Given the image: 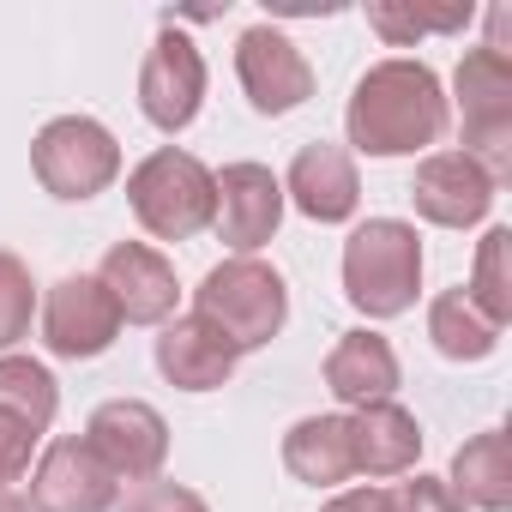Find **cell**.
<instances>
[{
	"label": "cell",
	"instance_id": "cell-7",
	"mask_svg": "<svg viewBox=\"0 0 512 512\" xmlns=\"http://www.w3.org/2000/svg\"><path fill=\"white\" fill-rule=\"evenodd\" d=\"M199 103H205V55L187 31L163 25L139 67V109L157 133H181V127H193Z\"/></svg>",
	"mask_w": 512,
	"mask_h": 512
},
{
	"label": "cell",
	"instance_id": "cell-19",
	"mask_svg": "<svg viewBox=\"0 0 512 512\" xmlns=\"http://www.w3.org/2000/svg\"><path fill=\"white\" fill-rule=\"evenodd\" d=\"M452 500L464 512H506L512 506V452H506V428H482L476 440H464L452 452V476H446Z\"/></svg>",
	"mask_w": 512,
	"mask_h": 512
},
{
	"label": "cell",
	"instance_id": "cell-24",
	"mask_svg": "<svg viewBox=\"0 0 512 512\" xmlns=\"http://www.w3.org/2000/svg\"><path fill=\"white\" fill-rule=\"evenodd\" d=\"M368 25L392 43V49H410L416 37H452L470 25V7H440V13H422V7H398V0H374L368 7Z\"/></svg>",
	"mask_w": 512,
	"mask_h": 512
},
{
	"label": "cell",
	"instance_id": "cell-30",
	"mask_svg": "<svg viewBox=\"0 0 512 512\" xmlns=\"http://www.w3.org/2000/svg\"><path fill=\"white\" fill-rule=\"evenodd\" d=\"M0 512H31V500L19 488H0Z\"/></svg>",
	"mask_w": 512,
	"mask_h": 512
},
{
	"label": "cell",
	"instance_id": "cell-22",
	"mask_svg": "<svg viewBox=\"0 0 512 512\" xmlns=\"http://www.w3.org/2000/svg\"><path fill=\"white\" fill-rule=\"evenodd\" d=\"M55 410H61V386H55V374L43 362H31V356H0V416H19L25 428L49 434Z\"/></svg>",
	"mask_w": 512,
	"mask_h": 512
},
{
	"label": "cell",
	"instance_id": "cell-28",
	"mask_svg": "<svg viewBox=\"0 0 512 512\" xmlns=\"http://www.w3.org/2000/svg\"><path fill=\"white\" fill-rule=\"evenodd\" d=\"M386 500H392V512H464V506L452 500V488H446L440 476H422V470H416V482L386 488Z\"/></svg>",
	"mask_w": 512,
	"mask_h": 512
},
{
	"label": "cell",
	"instance_id": "cell-23",
	"mask_svg": "<svg viewBox=\"0 0 512 512\" xmlns=\"http://www.w3.org/2000/svg\"><path fill=\"white\" fill-rule=\"evenodd\" d=\"M494 326L512 320V229L494 223L482 241H476V266H470V290H464Z\"/></svg>",
	"mask_w": 512,
	"mask_h": 512
},
{
	"label": "cell",
	"instance_id": "cell-3",
	"mask_svg": "<svg viewBox=\"0 0 512 512\" xmlns=\"http://www.w3.org/2000/svg\"><path fill=\"white\" fill-rule=\"evenodd\" d=\"M422 290V241L404 217H368L344 241V296L368 320H398Z\"/></svg>",
	"mask_w": 512,
	"mask_h": 512
},
{
	"label": "cell",
	"instance_id": "cell-26",
	"mask_svg": "<svg viewBox=\"0 0 512 512\" xmlns=\"http://www.w3.org/2000/svg\"><path fill=\"white\" fill-rule=\"evenodd\" d=\"M121 512H211L187 482H163V476H151V482H133V494H127V506Z\"/></svg>",
	"mask_w": 512,
	"mask_h": 512
},
{
	"label": "cell",
	"instance_id": "cell-4",
	"mask_svg": "<svg viewBox=\"0 0 512 512\" xmlns=\"http://www.w3.org/2000/svg\"><path fill=\"white\" fill-rule=\"evenodd\" d=\"M127 205L139 217L145 235L157 241H193L199 229H211L217 211V175L193 157V151H151L133 175H127Z\"/></svg>",
	"mask_w": 512,
	"mask_h": 512
},
{
	"label": "cell",
	"instance_id": "cell-17",
	"mask_svg": "<svg viewBox=\"0 0 512 512\" xmlns=\"http://www.w3.org/2000/svg\"><path fill=\"white\" fill-rule=\"evenodd\" d=\"M350 422V458H356V476H410L416 458H422V422L386 398V404H362L344 416Z\"/></svg>",
	"mask_w": 512,
	"mask_h": 512
},
{
	"label": "cell",
	"instance_id": "cell-25",
	"mask_svg": "<svg viewBox=\"0 0 512 512\" xmlns=\"http://www.w3.org/2000/svg\"><path fill=\"white\" fill-rule=\"evenodd\" d=\"M31 314H37V284L19 253H0V356H13L19 338H31Z\"/></svg>",
	"mask_w": 512,
	"mask_h": 512
},
{
	"label": "cell",
	"instance_id": "cell-15",
	"mask_svg": "<svg viewBox=\"0 0 512 512\" xmlns=\"http://www.w3.org/2000/svg\"><path fill=\"white\" fill-rule=\"evenodd\" d=\"M284 205H296L302 217L314 223H350L356 205H362V175H356V157L332 139H314L296 151L290 175H284Z\"/></svg>",
	"mask_w": 512,
	"mask_h": 512
},
{
	"label": "cell",
	"instance_id": "cell-13",
	"mask_svg": "<svg viewBox=\"0 0 512 512\" xmlns=\"http://www.w3.org/2000/svg\"><path fill=\"white\" fill-rule=\"evenodd\" d=\"M284 223V181L266 169V163H229L217 175V211H211V229L223 235V247L235 253H253L266 247Z\"/></svg>",
	"mask_w": 512,
	"mask_h": 512
},
{
	"label": "cell",
	"instance_id": "cell-14",
	"mask_svg": "<svg viewBox=\"0 0 512 512\" xmlns=\"http://www.w3.org/2000/svg\"><path fill=\"white\" fill-rule=\"evenodd\" d=\"M97 284L115 296V308H121V326H169V314H175V296H181V284H175V266L163 260L157 247H145V241H115V247L103 253V272H97Z\"/></svg>",
	"mask_w": 512,
	"mask_h": 512
},
{
	"label": "cell",
	"instance_id": "cell-27",
	"mask_svg": "<svg viewBox=\"0 0 512 512\" xmlns=\"http://www.w3.org/2000/svg\"><path fill=\"white\" fill-rule=\"evenodd\" d=\"M37 428H25L19 416H0V488H13L31 476V452H37Z\"/></svg>",
	"mask_w": 512,
	"mask_h": 512
},
{
	"label": "cell",
	"instance_id": "cell-5",
	"mask_svg": "<svg viewBox=\"0 0 512 512\" xmlns=\"http://www.w3.org/2000/svg\"><path fill=\"white\" fill-rule=\"evenodd\" d=\"M458 109H464V157H476L494 181L512 175V55L464 49L452 73Z\"/></svg>",
	"mask_w": 512,
	"mask_h": 512
},
{
	"label": "cell",
	"instance_id": "cell-11",
	"mask_svg": "<svg viewBox=\"0 0 512 512\" xmlns=\"http://www.w3.org/2000/svg\"><path fill=\"white\" fill-rule=\"evenodd\" d=\"M494 193H500V181L464 151H428L416 163V181H410L416 217L434 229H476L494 211Z\"/></svg>",
	"mask_w": 512,
	"mask_h": 512
},
{
	"label": "cell",
	"instance_id": "cell-16",
	"mask_svg": "<svg viewBox=\"0 0 512 512\" xmlns=\"http://www.w3.org/2000/svg\"><path fill=\"white\" fill-rule=\"evenodd\" d=\"M235 362H241L235 344H229L223 332H211L199 314L169 320V326L157 332V374H163L169 386H181V392H217V386H229Z\"/></svg>",
	"mask_w": 512,
	"mask_h": 512
},
{
	"label": "cell",
	"instance_id": "cell-18",
	"mask_svg": "<svg viewBox=\"0 0 512 512\" xmlns=\"http://www.w3.org/2000/svg\"><path fill=\"white\" fill-rule=\"evenodd\" d=\"M398 350L380 338V332H344L338 344H332V356H326V386H332V398L338 404H350V410H362V404H386L392 392H398Z\"/></svg>",
	"mask_w": 512,
	"mask_h": 512
},
{
	"label": "cell",
	"instance_id": "cell-21",
	"mask_svg": "<svg viewBox=\"0 0 512 512\" xmlns=\"http://www.w3.org/2000/svg\"><path fill=\"white\" fill-rule=\"evenodd\" d=\"M500 332L506 326H494L464 290H440L428 302V338H434V350L446 362H488L500 350Z\"/></svg>",
	"mask_w": 512,
	"mask_h": 512
},
{
	"label": "cell",
	"instance_id": "cell-1",
	"mask_svg": "<svg viewBox=\"0 0 512 512\" xmlns=\"http://www.w3.org/2000/svg\"><path fill=\"white\" fill-rule=\"evenodd\" d=\"M446 85L428 61H374L344 109V133L362 157H416L446 139Z\"/></svg>",
	"mask_w": 512,
	"mask_h": 512
},
{
	"label": "cell",
	"instance_id": "cell-20",
	"mask_svg": "<svg viewBox=\"0 0 512 512\" xmlns=\"http://www.w3.org/2000/svg\"><path fill=\"white\" fill-rule=\"evenodd\" d=\"M284 470L308 488H338L356 476V458H350V422L344 416H302L290 434H284Z\"/></svg>",
	"mask_w": 512,
	"mask_h": 512
},
{
	"label": "cell",
	"instance_id": "cell-8",
	"mask_svg": "<svg viewBox=\"0 0 512 512\" xmlns=\"http://www.w3.org/2000/svg\"><path fill=\"white\" fill-rule=\"evenodd\" d=\"M115 338H121V308H115V296L97 278L73 272V278L49 284V296H43V344H49V356L91 362Z\"/></svg>",
	"mask_w": 512,
	"mask_h": 512
},
{
	"label": "cell",
	"instance_id": "cell-10",
	"mask_svg": "<svg viewBox=\"0 0 512 512\" xmlns=\"http://www.w3.org/2000/svg\"><path fill=\"white\" fill-rule=\"evenodd\" d=\"M235 79L247 91V103L260 115H290L314 97V67L308 55L278 31V25H253L235 43Z\"/></svg>",
	"mask_w": 512,
	"mask_h": 512
},
{
	"label": "cell",
	"instance_id": "cell-29",
	"mask_svg": "<svg viewBox=\"0 0 512 512\" xmlns=\"http://www.w3.org/2000/svg\"><path fill=\"white\" fill-rule=\"evenodd\" d=\"M320 512H392V500H386V488H344Z\"/></svg>",
	"mask_w": 512,
	"mask_h": 512
},
{
	"label": "cell",
	"instance_id": "cell-2",
	"mask_svg": "<svg viewBox=\"0 0 512 512\" xmlns=\"http://www.w3.org/2000/svg\"><path fill=\"white\" fill-rule=\"evenodd\" d=\"M193 314L211 332H223L235 344V356H247V350H266L284 332V320H290V284H284L278 266L253 260V253H235V260H223V266H211L199 278Z\"/></svg>",
	"mask_w": 512,
	"mask_h": 512
},
{
	"label": "cell",
	"instance_id": "cell-6",
	"mask_svg": "<svg viewBox=\"0 0 512 512\" xmlns=\"http://www.w3.org/2000/svg\"><path fill=\"white\" fill-rule=\"evenodd\" d=\"M31 169H37L43 193H55V199H97V193H109L115 175H121V145H115V133H109L103 121H91V115H61V121H49V127L37 133Z\"/></svg>",
	"mask_w": 512,
	"mask_h": 512
},
{
	"label": "cell",
	"instance_id": "cell-9",
	"mask_svg": "<svg viewBox=\"0 0 512 512\" xmlns=\"http://www.w3.org/2000/svg\"><path fill=\"white\" fill-rule=\"evenodd\" d=\"M85 446L109 464L115 482H151L169 458V422L145 398H109L91 410Z\"/></svg>",
	"mask_w": 512,
	"mask_h": 512
},
{
	"label": "cell",
	"instance_id": "cell-12",
	"mask_svg": "<svg viewBox=\"0 0 512 512\" xmlns=\"http://www.w3.org/2000/svg\"><path fill=\"white\" fill-rule=\"evenodd\" d=\"M25 500H31V512H109L121 500V482L85 446V434H67L37 458Z\"/></svg>",
	"mask_w": 512,
	"mask_h": 512
}]
</instances>
